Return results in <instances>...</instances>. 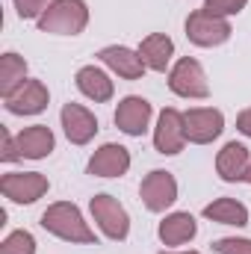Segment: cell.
<instances>
[{
    "label": "cell",
    "mask_w": 251,
    "mask_h": 254,
    "mask_svg": "<svg viewBox=\"0 0 251 254\" xmlns=\"http://www.w3.org/2000/svg\"><path fill=\"white\" fill-rule=\"evenodd\" d=\"M0 142H3L0 160H6V163L21 160V157L42 160V157H48L54 151V133H51L48 125H33L27 130H21L18 136H9L6 130H0Z\"/></svg>",
    "instance_id": "1"
},
{
    "label": "cell",
    "mask_w": 251,
    "mask_h": 254,
    "mask_svg": "<svg viewBox=\"0 0 251 254\" xmlns=\"http://www.w3.org/2000/svg\"><path fill=\"white\" fill-rule=\"evenodd\" d=\"M42 228L51 231L60 240H68V243H83V246H92L95 243V231L83 222L80 210L74 204H68V201L51 204L42 213Z\"/></svg>",
    "instance_id": "2"
},
{
    "label": "cell",
    "mask_w": 251,
    "mask_h": 254,
    "mask_svg": "<svg viewBox=\"0 0 251 254\" xmlns=\"http://www.w3.org/2000/svg\"><path fill=\"white\" fill-rule=\"evenodd\" d=\"M89 24V9L83 0H54L51 9L39 18L42 33H57V36H77Z\"/></svg>",
    "instance_id": "3"
},
{
    "label": "cell",
    "mask_w": 251,
    "mask_h": 254,
    "mask_svg": "<svg viewBox=\"0 0 251 254\" xmlns=\"http://www.w3.org/2000/svg\"><path fill=\"white\" fill-rule=\"evenodd\" d=\"M187 39L198 48H216L231 39V24L228 18L210 15L207 9H195L187 18Z\"/></svg>",
    "instance_id": "4"
},
{
    "label": "cell",
    "mask_w": 251,
    "mask_h": 254,
    "mask_svg": "<svg viewBox=\"0 0 251 254\" xmlns=\"http://www.w3.org/2000/svg\"><path fill=\"white\" fill-rule=\"evenodd\" d=\"M92 216H95V222L101 225V231L110 237V240H127V234H130V219H127L125 207L119 204V198H113V195H95L92 198Z\"/></svg>",
    "instance_id": "5"
},
{
    "label": "cell",
    "mask_w": 251,
    "mask_h": 254,
    "mask_svg": "<svg viewBox=\"0 0 251 254\" xmlns=\"http://www.w3.org/2000/svg\"><path fill=\"white\" fill-rule=\"evenodd\" d=\"M169 89L175 95H181V98H207L210 86H207V77H204L201 63L192 60V57L178 60V65L169 74Z\"/></svg>",
    "instance_id": "6"
},
{
    "label": "cell",
    "mask_w": 251,
    "mask_h": 254,
    "mask_svg": "<svg viewBox=\"0 0 251 254\" xmlns=\"http://www.w3.org/2000/svg\"><path fill=\"white\" fill-rule=\"evenodd\" d=\"M0 192L15 204H33L48 192V178L39 172H9L0 178Z\"/></svg>",
    "instance_id": "7"
},
{
    "label": "cell",
    "mask_w": 251,
    "mask_h": 254,
    "mask_svg": "<svg viewBox=\"0 0 251 254\" xmlns=\"http://www.w3.org/2000/svg\"><path fill=\"white\" fill-rule=\"evenodd\" d=\"M139 195H142V204L151 213H163L166 207H172L178 201V181L169 172L154 169L151 175H145V181L139 187Z\"/></svg>",
    "instance_id": "8"
},
{
    "label": "cell",
    "mask_w": 251,
    "mask_h": 254,
    "mask_svg": "<svg viewBox=\"0 0 251 254\" xmlns=\"http://www.w3.org/2000/svg\"><path fill=\"white\" fill-rule=\"evenodd\" d=\"M187 142V125H184V113L178 110H163L157 119V130H154V148L160 154H181Z\"/></svg>",
    "instance_id": "9"
},
{
    "label": "cell",
    "mask_w": 251,
    "mask_h": 254,
    "mask_svg": "<svg viewBox=\"0 0 251 254\" xmlns=\"http://www.w3.org/2000/svg\"><path fill=\"white\" fill-rule=\"evenodd\" d=\"M184 125H187V139L195 145H207L213 142L222 130H225V116L213 107H198L184 113Z\"/></svg>",
    "instance_id": "10"
},
{
    "label": "cell",
    "mask_w": 251,
    "mask_h": 254,
    "mask_svg": "<svg viewBox=\"0 0 251 254\" xmlns=\"http://www.w3.org/2000/svg\"><path fill=\"white\" fill-rule=\"evenodd\" d=\"M127 169H130V151L116 142L101 145L89 160V175L95 178H122Z\"/></svg>",
    "instance_id": "11"
},
{
    "label": "cell",
    "mask_w": 251,
    "mask_h": 254,
    "mask_svg": "<svg viewBox=\"0 0 251 254\" xmlns=\"http://www.w3.org/2000/svg\"><path fill=\"white\" fill-rule=\"evenodd\" d=\"M6 101V110L15 116H36L48 107V89L42 80H24Z\"/></svg>",
    "instance_id": "12"
},
{
    "label": "cell",
    "mask_w": 251,
    "mask_h": 254,
    "mask_svg": "<svg viewBox=\"0 0 251 254\" xmlns=\"http://www.w3.org/2000/svg\"><path fill=\"white\" fill-rule=\"evenodd\" d=\"M148 122H151V104L139 95H130L116 107V127L125 130L127 136H142L148 130Z\"/></svg>",
    "instance_id": "13"
},
{
    "label": "cell",
    "mask_w": 251,
    "mask_h": 254,
    "mask_svg": "<svg viewBox=\"0 0 251 254\" xmlns=\"http://www.w3.org/2000/svg\"><path fill=\"white\" fill-rule=\"evenodd\" d=\"M63 127H65L68 142L86 145V142L98 133V119H95L86 107H80V104H65L63 107Z\"/></svg>",
    "instance_id": "14"
},
{
    "label": "cell",
    "mask_w": 251,
    "mask_h": 254,
    "mask_svg": "<svg viewBox=\"0 0 251 254\" xmlns=\"http://www.w3.org/2000/svg\"><path fill=\"white\" fill-rule=\"evenodd\" d=\"M98 60L104 65H110V68H113L119 77H125V80H139V77L145 74V68H148V65L142 63L139 51H130V48H122V45L104 48V51L98 54Z\"/></svg>",
    "instance_id": "15"
},
{
    "label": "cell",
    "mask_w": 251,
    "mask_h": 254,
    "mask_svg": "<svg viewBox=\"0 0 251 254\" xmlns=\"http://www.w3.org/2000/svg\"><path fill=\"white\" fill-rule=\"evenodd\" d=\"M249 166H251L249 163V148L240 145V142H228V145L219 151V157H216V172H219V178L228 181V184L243 181L246 172H249Z\"/></svg>",
    "instance_id": "16"
},
{
    "label": "cell",
    "mask_w": 251,
    "mask_h": 254,
    "mask_svg": "<svg viewBox=\"0 0 251 254\" xmlns=\"http://www.w3.org/2000/svg\"><path fill=\"white\" fill-rule=\"evenodd\" d=\"M172 54H175V42L166 33H151L139 45V57L151 71H166L169 63H172Z\"/></svg>",
    "instance_id": "17"
},
{
    "label": "cell",
    "mask_w": 251,
    "mask_h": 254,
    "mask_svg": "<svg viewBox=\"0 0 251 254\" xmlns=\"http://www.w3.org/2000/svg\"><path fill=\"white\" fill-rule=\"evenodd\" d=\"M77 89L86 98H92L95 104H104V101L113 98V80L101 68H95V65H86V68L77 71Z\"/></svg>",
    "instance_id": "18"
},
{
    "label": "cell",
    "mask_w": 251,
    "mask_h": 254,
    "mask_svg": "<svg viewBox=\"0 0 251 254\" xmlns=\"http://www.w3.org/2000/svg\"><path fill=\"white\" fill-rule=\"evenodd\" d=\"M198 234V225L189 213H172L160 222V240L163 246H184Z\"/></svg>",
    "instance_id": "19"
},
{
    "label": "cell",
    "mask_w": 251,
    "mask_h": 254,
    "mask_svg": "<svg viewBox=\"0 0 251 254\" xmlns=\"http://www.w3.org/2000/svg\"><path fill=\"white\" fill-rule=\"evenodd\" d=\"M204 219L243 228V225H249V210H246V204H240L237 198H216L213 204L204 207Z\"/></svg>",
    "instance_id": "20"
},
{
    "label": "cell",
    "mask_w": 251,
    "mask_h": 254,
    "mask_svg": "<svg viewBox=\"0 0 251 254\" xmlns=\"http://www.w3.org/2000/svg\"><path fill=\"white\" fill-rule=\"evenodd\" d=\"M27 77V63L18 54H3L0 57V95L9 98Z\"/></svg>",
    "instance_id": "21"
},
{
    "label": "cell",
    "mask_w": 251,
    "mask_h": 254,
    "mask_svg": "<svg viewBox=\"0 0 251 254\" xmlns=\"http://www.w3.org/2000/svg\"><path fill=\"white\" fill-rule=\"evenodd\" d=\"M0 254H36V240L30 231H12L3 243H0Z\"/></svg>",
    "instance_id": "22"
},
{
    "label": "cell",
    "mask_w": 251,
    "mask_h": 254,
    "mask_svg": "<svg viewBox=\"0 0 251 254\" xmlns=\"http://www.w3.org/2000/svg\"><path fill=\"white\" fill-rule=\"evenodd\" d=\"M249 0H204V9L210 15H219V18H228V15H237L246 9Z\"/></svg>",
    "instance_id": "23"
},
{
    "label": "cell",
    "mask_w": 251,
    "mask_h": 254,
    "mask_svg": "<svg viewBox=\"0 0 251 254\" xmlns=\"http://www.w3.org/2000/svg\"><path fill=\"white\" fill-rule=\"evenodd\" d=\"M54 0H15V9H18V18H42L48 9H51Z\"/></svg>",
    "instance_id": "24"
},
{
    "label": "cell",
    "mask_w": 251,
    "mask_h": 254,
    "mask_svg": "<svg viewBox=\"0 0 251 254\" xmlns=\"http://www.w3.org/2000/svg\"><path fill=\"white\" fill-rule=\"evenodd\" d=\"M219 254H251V240H237V237H225V240H216L213 246Z\"/></svg>",
    "instance_id": "25"
},
{
    "label": "cell",
    "mask_w": 251,
    "mask_h": 254,
    "mask_svg": "<svg viewBox=\"0 0 251 254\" xmlns=\"http://www.w3.org/2000/svg\"><path fill=\"white\" fill-rule=\"evenodd\" d=\"M237 130L246 133V136H251V110H246V113L237 116Z\"/></svg>",
    "instance_id": "26"
},
{
    "label": "cell",
    "mask_w": 251,
    "mask_h": 254,
    "mask_svg": "<svg viewBox=\"0 0 251 254\" xmlns=\"http://www.w3.org/2000/svg\"><path fill=\"white\" fill-rule=\"evenodd\" d=\"M243 181H249V184H251V166H249V172H246V178H243Z\"/></svg>",
    "instance_id": "27"
},
{
    "label": "cell",
    "mask_w": 251,
    "mask_h": 254,
    "mask_svg": "<svg viewBox=\"0 0 251 254\" xmlns=\"http://www.w3.org/2000/svg\"><path fill=\"white\" fill-rule=\"evenodd\" d=\"M160 254H169V252H160ZM184 254H198V252H184Z\"/></svg>",
    "instance_id": "28"
}]
</instances>
